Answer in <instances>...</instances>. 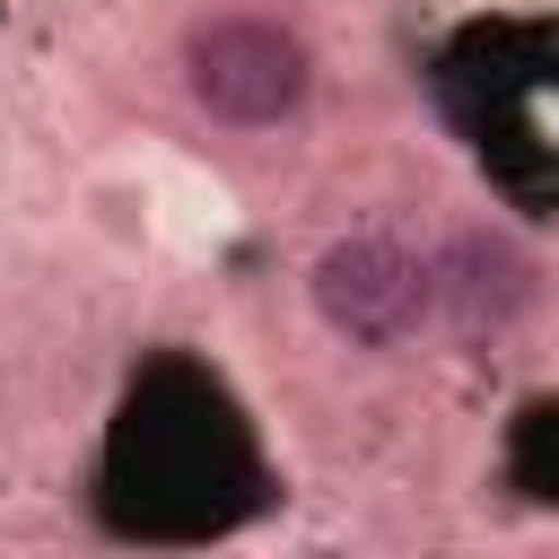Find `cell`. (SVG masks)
<instances>
[{
	"label": "cell",
	"mask_w": 559,
	"mask_h": 559,
	"mask_svg": "<svg viewBox=\"0 0 559 559\" xmlns=\"http://www.w3.org/2000/svg\"><path fill=\"white\" fill-rule=\"evenodd\" d=\"M306 79H314L306 44L271 17H218V26L192 35V96L236 131L288 122L306 105Z\"/></svg>",
	"instance_id": "1"
},
{
	"label": "cell",
	"mask_w": 559,
	"mask_h": 559,
	"mask_svg": "<svg viewBox=\"0 0 559 559\" xmlns=\"http://www.w3.org/2000/svg\"><path fill=\"white\" fill-rule=\"evenodd\" d=\"M314 306H323V323H332L341 341L393 349V341H411L419 314H428V271H419L393 236H341V245H323V262H314Z\"/></svg>",
	"instance_id": "2"
},
{
	"label": "cell",
	"mask_w": 559,
	"mask_h": 559,
	"mask_svg": "<svg viewBox=\"0 0 559 559\" xmlns=\"http://www.w3.org/2000/svg\"><path fill=\"white\" fill-rule=\"evenodd\" d=\"M428 306H445V323L463 341H480L524 306V262L507 245H489V236H463L445 253V271H428Z\"/></svg>",
	"instance_id": "3"
}]
</instances>
